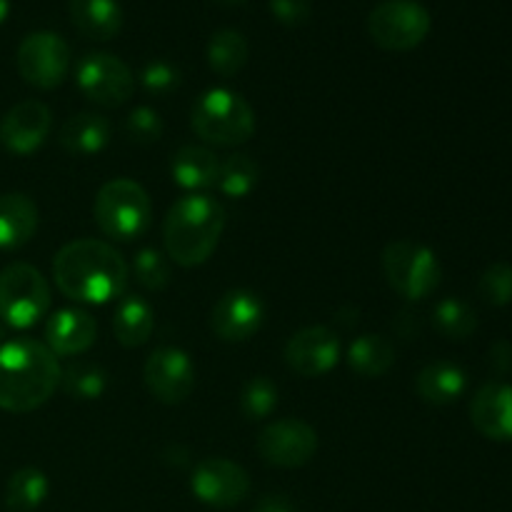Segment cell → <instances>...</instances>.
Here are the masks:
<instances>
[{"mask_svg": "<svg viewBox=\"0 0 512 512\" xmlns=\"http://www.w3.org/2000/svg\"><path fill=\"white\" fill-rule=\"evenodd\" d=\"M48 478L38 468H20L5 485V508L10 512H30L48 498Z\"/></svg>", "mask_w": 512, "mask_h": 512, "instance_id": "cell-27", "label": "cell"}, {"mask_svg": "<svg viewBox=\"0 0 512 512\" xmlns=\"http://www.w3.org/2000/svg\"><path fill=\"white\" fill-rule=\"evenodd\" d=\"M53 125L50 108L40 100H23L13 105L0 120V143L15 155H30L45 143Z\"/></svg>", "mask_w": 512, "mask_h": 512, "instance_id": "cell-16", "label": "cell"}, {"mask_svg": "<svg viewBox=\"0 0 512 512\" xmlns=\"http://www.w3.org/2000/svg\"><path fill=\"white\" fill-rule=\"evenodd\" d=\"M70 20L90 40H113L123 28L118 0H70Z\"/></svg>", "mask_w": 512, "mask_h": 512, "instance_id": "cell-20", "label": "cell"}, {"mask_svg": "<svg viewBox=\"0 0 512 512\" xmlns=\"http://www.w3.org/2000/svg\"><path fill=\"white\" fill-rule=\"evenodd\" d=\"M258 180H260V165L255 163L250 155L235 153V155H228L225 160H220L215 188H218L223 195H228V198L240 200V198H248V195L253 193Z\"/></svg>", "mask_w": 512, "mask_h": 512, "instance_id": "cell-28", "label": "cell"}, {"mask_svg": "<svg viewBox=\"0 0 512 512\" xmlns=\"http://www.w3.org/2000/svg\"><path fill=\"white\" fill-rule=\"evenodd\" d=\"M270 13L285 28H298L313 13L310 0H270Z\"/></svg>", "mask_w": 512, "mask_h": 512, "instance_id": "cell-36", "label": "cell"}, {"mask_svg": "<svg viewBox=\"0 0 512 512\" xmlns=\"http://www.w3.org/2000/svg\"><path fill=\"white\" fill-rule=\"evenodd\" d=\"M383 273L390 288L405 300L428 298L443 278L438 255L413 240H393L385 245Z\"/></svg>", "mask_w": 512, "mask_h": 512, "instance_id": "cell-6", "label": "cell"}, {"mask_svg": "<svg viewBox=\"0 0 512 512\" xmlns=\"http://www.w3.org/2000/svg\"><path fill=\"white\" fill-rule=\"evenodd\" d=\"M395 365V348L385 335H360L348 348V368L360 378H383Z\"/></svg>", "mask_w": 512, "mask_h": 512, "instance_id": "cell-25", "label": "cell"}, {"mask_svg": "<svg viewBox=\"0 0 512 512\" xmlns=\"http://www.w3.org/2000/svg\"><path fill=\"white\" fill-rule=\"evenodd\" d=\"M190 490L195 498L210 508H233L250 493V475L243 465L225 458H205L195 465Z\"/></svg>", "mask_w": 512, "mask_h": 512, "instance_id": "cell-12", "label": "cell"}, {"mask_svg": "<svg viewBox=\"0 0 512 512\" xmlns=\"http://www.w3.org/2000/svg\"><path fill=\"white\" fill-rule=\"evenodd\" d=\"M193 130L210 145L220 148L243 145L255 133V110L235 90L213 88L200 95L195 103Z\"/></svg>", "mask_w": 512, "mask_h": 512, "instance_id": "cell-4", "label": "cell"}, {"mask_svg": "<svg viewBox=\"0 0 512 512\" xmlns=\"http://www.w3.org/2000/svg\"><path fill=\"white\" fill-rule=\"evenodd\" d=\"M78 88L90 103L103 108H120L135 90L133 70L110 53H90L78 63Z\"/></svg>", "mask_w": 512, "mask_h": 512, "instance_id": "cell-10", "label": "cell"}, {"mask_svg": "<svg viewBox=\"0 0 512 512\" xmlns=\"http://www.w3.org/2000/svg\"><path fill=\"white\" fill-rule=\"evenodd\" d=\"M0 340H3V328H0Z\"/></svg>", "mask_w": 512, "mask_h": 512, "instance_id": "cell-41", "label": "cell"}, {"mask_svg": "<svg viewBox=\"0 0 512 512\" xmlns=\"http://www.w3.org/2000/svg\"><path fill=\"white\" fill-rule=\"evenodd\" d=\"M143 380L148 393L163 405H178L193 393L195 365L180 348H158L145 360Z\"/></svg>", "mask_w": 512, "mask_h": 512, "instance_id": "cell-13", "label": "cell"}, {"mask_svg": "<svg viewBox=\"0 0 512 512\" xmlns=\"http://www.w3.org/2000/svg\"><path fill=\"white\" fill-rule=\"evenodd\" d=\"M248 40L240 30L223 28L208 43V65L220 78H235L248 63Z\"/></svg>", "mask_w": 512, "mask_h": 512, "instance_id": "cell-26", "label": "cell"}, {"mask_svg": "<svg viewBox=\"0 0 512 512\" xmlns=\"http://www.w3.org/2000/svg\"><path fill=\"white\" fill-rule=\"evenodd\" d=\"M253 512H293V508H290L283 498H275V495H270V498L260 500V503L255 505Z\"/></svg>", "mask_w": 512, "mask_h": 512, "instance_id": "cell-37", "label": "cell"}, {"mask_svg": "<svg viewBox=\"0 0 512 512\" xmlns=\"http://www.w3.org/2000/svg\"><path fill=\"white\" fill-rule=\"evenodd\" d=\"M95 223L100 233L118 243H130L150 228L153 203L140 183L128 178H115L105 183L95 195Z\"/></svg>", "mask_w": 512, "mask_h": 512, "instance_id": "cell-5", "label": "cell"}, {"mask_svg": "<svg viewBox=\"0 0 512 512\" xmlns=\"http://www.w3.org/2000/svg\"><path fill=\"white\" fill-rule=\"evenodd\" d=\"M20 78L40 90L58 88L70 70V48L58 33L38 30L23 38L15 55Z\"/></svg>", "mask_w": 512, "mask_h": 512, "instance_id": "cell-9", "label": "cell"}, {"mask_svg": "<svg viewBox=\"0 0 512 512\" xmlns=\"http://www.w3.org/2000/svg\"><path fill=\"white\" fill-rule=\"evenodd\" d=\"M275 408H278V388L273 380L263 378V375L250 380L240 393V410L248 420L268 418Z\"/></svg>", "mask_w": 512, "mask_h": 512, "instance_id": "cell-31", "label": "cell"}, {"mask_svg": "<svg viewBox=\"0 0 512 512\" xmlns=\"http://www.w3.org/2000/svg\"><path fill=\"white\" fill-rule=\"evenodd\" d=\"M505 353H500V348L498 345H495L493 348V363H495V368L500 370V373H508V370L512 368V348H510V343H505Z\"/></svg>", "mask_w": 512, "mask_h": 512, "instance_id": "cell-38", "label": "cell"}, {"mask_svg": "<svg viewBox=\"0 0 512 512\" xmlns=\"http://www.w3.org/2000/svg\"><path fill=\"white\" fill-rule=\"evenodd\" d=\"M60 145L70 155H95L108 145L110 123L98 113H78L60 128Z\"/></svg>", "mask_w": 512, "mask_h": 512, "instance_id": "cell-23", "label": "cell"}, {"mask_svg": "<svg viewBox=\"0 0 512 512\" xmlns=\"http://www.w3.org/2000/svg\"><path fill=\"white\" fill-rule=\"evenodd\" d=\"M60 385L75 400H98L105 393L108 375H105L100 365L73 363L60 375Z\"/></svg>", "mask_w": 512, "mask_h": 512, "instance_id": "cell-30", "label": "cell"}, {"mask_svg": "<svg viewBox=\"0 0 512 512\" xmlns=\"http://www.w3.org/2000/svg\"><path fill=\"white\" fill-rule=\"evenodd\" d=\"M53 278L65 298L103 305L123 295L128 285V265L113 245L83 238L58 250L53 260Z\"/></svg>", "mask_w": 512, "mask_h": 512, "instance_id": "cell-1", "label": "cell"}, {"mask_svg": "<svg viewBox=\"0 0 512 512\" xmlns=\"http://www.w3.org/2000/svg\"><path fill=\"white\" fill-rule=\"evenodd\" d=\"M133 270H135V280H138L145 290H153V293H158V290L168 288L170 263H168V258L160 253V250H155V248L140 250V253L135 255Z\"/></svg>", "mask_w": 512, "mask_h": 512, "instance_id": "cell-32", "label": "cell"}, {"mask_svg": "<svg viewBox=\"0 0 512 512\" xmlns=\"http://www.w3.org/2000/svg\"><path fill=\"white\" fill-rule=\"evenodd\" d=\"M480 295L490 305L512 303V265L495 263L480 278Z\"/></svg>", "mask_w": 512, "mask_h": 512, "instance_id": "cell-34", "label": "cell"}, {"mask_svg": "<svg viewBox=\"0 0 512 512\" xmlns=\"http://www.w3.org/2000/svg\"><path fill=\"white\" fill-rule=\"evenodd\" d=\"M125 135L135 145H153L163 138V120L148 105H140L125 118Z\"/></svg>", "mask_w": 512, "mask_h": 512, "instance_id": "cell-33", "label": "cell"}, {"mask_svg": "<svg viewBox=\"0 0 512 512\" xmlns=\"http://www.w3.org/2000/svg\"><path fill=\"white\" fill-rule=\"evenodd\" d=\"M140 83L155 98H163L170 95L180 85V73L173 63L168 60H150L148 65L140 73Z\"/></svg>", "mask_w": 512, "mask_h": 512, "instance_id": "cell-35", "label": "cell"}, {"mask_svg": "<svg viewBox=\"0 0 512 512\" xmlns=\"http://www.w3.org/2000/svg\"><path fill=\"white\" fill-rule=\"evenodd\" d=\"M8 13H10V3H8V0H0V25L5 23Z\"/></svg>", "mask_w": 512, "mask_h": 512, "instance_id": "cell-39", "label": "cell"}, {"mask_svg": "<svg viewBox=\"0 0 512 512\" xmlns=\"http://www.w3.org/2000/svg\"><path fill=\"white\" fill-rule=\"evenodd\" d=\"M213 3H218V5H240V3H245V0H213Z\"/></svg>", "mask_w": 512, "mask_h": 512, "instance_id": "cell-40", "label": "cell"}, {"mask_svg": "<svg viewBox=\"0 0 512 512\" xmlns=\"http://www.w3.org/2000/svg\"><path fill=\"white\" fill-rule=\"evenodd\" d=\"M38 230V205L23 193L0 195V250H18Z\"/></svg>", "mask_w": 512, "mask_h": 512, "instance_id": "cell-19", "label": "cell"}, {"mask_svg": "<svg viewBox=\"0 0 512 512\" xmlns=\"http://www.w3.org/2000/svg\"><path fill=\"white\" fill-rule=\"evenodd\" d=\"M98 338V323L90 313L80 308H63L50 315L45 325V345L58 358H73L93 348Z\"/></svg>", "mask_w": 512, "mask_h": 512, "instance_id": "cell-17", "label": "cell"}, {"mask_svg": "<svg viewBox=\"0 0 512 512\" xmlns=\"http://www.w3.org/2000/svg\"><path fill=\"white\" fill-rule=\"evenodd\" d=\"M223 228L225 210L218 200L203 193L183 195L165 215V253L180 268H198L215 253Z\"/></svg>", "mask_w": 512, "mask_h": 512, "instance_id": "cell-3", "label": "cell"}, {"mask_svg": "<svg viewBox=\"0 0 512 512\" xmlns=\"http://www.w3.org/2000/svg\"><path fill=\"white\" fill-rule=\"evenodd\" d=\"M468 385V375L460 365L448 363V360H438V363L425 365L415 380V390H418L420 400L428 405H450L465 393Z\"/></svg>", "mask_w": 512, "mask_h": 512, "instance_id": "cell-22", "label": "cell"}, {"mask_svg": "<svg viewBox=\"0 0 512 512\" xmlns=\"http://www.w3.org/2000/svg\"><path fill=\"white\" fill-rule=\"evenodd\" d=\"M475 430L490 440H512V385L488 383L470 403Z\"/></svg>", "mask_w": 512, "mask_h": 512, "instance_id": "cell-18", "label": "cell"}, {"mask_svg": "<svg viewBox=\"0 0 512 512\" xmlns=\"http://www.w3.org/2000/svg\"><path fill=\"white\" fill-rule=\"evenodd\" d=\"M430 13L415 0H385L368 15V33L383 50L405 53L428 38Z\"/></svg>", "mask_w": 512, "mask_h": 512, "instance_id": "cell-8", "label": "cell"}, {"mask_svg": "<svg viewBox=\"0 0 512 512\" xmlns=\"http://www.w3.org/2000/svg\"><path fill=\"white\" fill-rule=\"evenodd\" d=\"M155 328V313L150 303L140 295H128L118 303L113 318L115 340L123 348H140L150 340Z\"/></svg>", "mask_w": 512, "mask_h": 512, "instance_id": "cell-24", "label": "cell"}, {"mask_svg": "<svg viewBox=\"0 0 512 512\" xmlns=\"http://www.w3.org/2000/svg\"><path fill=\"white\" fill-rule=\"evenodd\" d=\"M433 325L448 340H465L478 328L475 310L458 298H445L435 305Z\"/></svg>", "mask_w": 512, "mask_h": 512, "instance_id": "cell-29", "label": "cell"}, {"mask_svg": "<svg viewBox=\"0 0 512 512\" xmlns=\"http://www.w3.org/2000/svg\"><path fill=\"white\" fill-rule=\"evenodd\" d=\"M50 308V285L38 268L10 263L0 270V318L10 328L25 330L45 318Z\"/></svg>", "mask_w": 512, "mask_h": 512, "instance_id": "cell-7", "label": "cell"}, {"mask_svg": "<svg viewBox=\"0 0 512 512\" xmlns=\"http://www.w3.org/2000/svg\"><path fill=\"white\" fill-rule=\"evenodd\" d=\"M285 365L300 378H320L340 360V340L325 325L298 330L285 345Z\"/></svg>", "mask_w": 512, "mask_h": 512, "instance_id": "cell-14", "label": "cell"}, {"mask_svg": "<svg viewBox=\"0 0 512 512\" xmlns=\"http://www.w3.org/2000/svg\"><path fill=\"white\" fill-rule=\"evenodd\" d=\"M218 170V155L200 145H183L175 150L173 160H170V175L185 190L213 188L218 180Z\"/></svg>", "mask_w": 512, "mask_h": 512, "instance_id": "cell-21", "label": "cell"}, {"mask_svg": "<svg viewBox=\"0 0 512 512\" xmlns=\"http://www.w3.org/2000/svg\"><path fill=\"white\" fill-rule=\"evenodd\" d=\"M63 368L58 355L33 338H15L0 345V408L33 413L53 398Z\"/></svg>", "mask_w": 512, "mask_h": 512, "instance_id": "cell-2", "label": "cell"}, {"mask_svg": "<svg viewBox=\"0 0 512 512\" xmlns=\"http://www.w3.org/2000/svg\"><path fill=\"white\" fill-rule=\"evenodd\" d=\"M265 318V308L260 298L250 290H228L215 303L210 315V328L225 343H245L260 330Z\"/></svg>", "mask_w": 512, "mask_h": 512, "instance_id": "cell-15", "label": "cell"}, {"mask_svg": "<svg viewBox=\"0 0 512 512\" xmlns=\"http://www.w3.org/2000/svg\"><path fill=\"white\" fill-rule=\"evenodd\" d=\"M315 450H318V433L303 420H275L258 435L260 458L273 468H303L313 460Z\"/></svg>", "mask_w": 512, "mask_h": 512, "instance_id": "cell-11", "label": "cell"}]
</instances>
